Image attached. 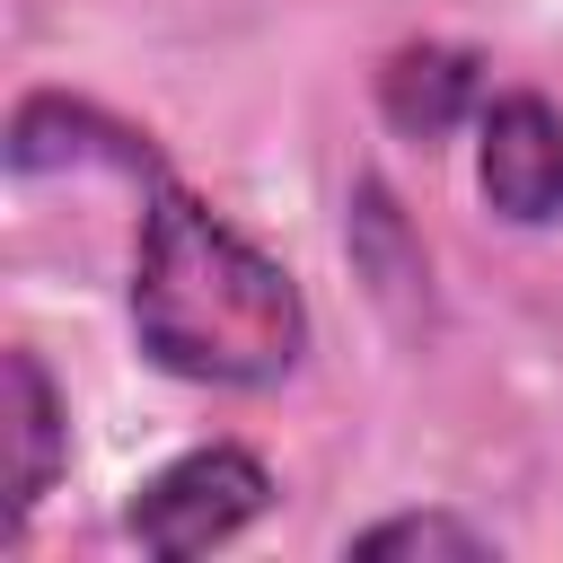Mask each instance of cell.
<instances>
[{
  "mask_svg": "<svg viewBox=\"0 0 563 563\" xmlns=\"http://www.w3.org/2000/svg\"><path fill=\"white\" fill-rule=\"evenodd\" d=\"M132 334L167 378L273 387L308 352V299L246 229L150 176V211L132 238Z\"/></svg>",
  "mask_w": 563,
  "mask_h": 563,
  "instance_id": "obj_1",
  "label": "cell"
},
{
  "mask_svg": "<svg viewBox=\"0 0 563 563\" xmlns=\"http://www.w3.org/2000/svg\"><path fill=\"white\" fill-rule=\"evenodd\" d=\"M264 501H273L264 457H255V449H238V440H211V449L167 457V466L132 493L123 528H132V545H150V554L185 563V554H211V545L246 537V528L264 519Z\"/></svg>",
  "mask_w": 563,
  "mask_h": 563,
  "instance_id": "obj_2",
  "label": "cell"
},
{
  "mask_svg": "<svg viewBox=\"0 0 563 563\" xmlns=\"http://www.w3.org/2000/svg\"><path fill=\"white\" fill-rule=\"evenodd\" d=\"M475 185L519 229L563 220V114L537 88H510L475 114Z\"/></svg>",
  "mask_w": 563,
  "mask_h": 563,
  "instance_id": "obj_3",
  "label": "cell"
},
{
  "mask_svg": "<svg viewBox=\"0 0 563 563\" xmlns=\"http://www.w3.org/2000/svg\"><path fill=\"white\" fill-rule=\"evenodd\" d=\"M378 114L405 141H449L466 114H484V62L457 44H405L378 70Z\"/></svg>",
  "mask_w": 563,
  "mask_h": 563,
  "instance_id": "obj_4",
  "label": "cell"
},
{
  "mask_svg": "<svg viewBox=\"0 0 563 563\" xmlns=\"http://www.w3.org/2000/svg\"><path fill=\"white\" fill-rule=\"evenodd\" d=\"M62 449H70V422H62V396L44 378L35 352H9V537L35 519V501L53 493L62 475Z\"/></svg>",
  "mask_w": 563,
  "mask_h": 563,
  "instance_id": "obj_5",
  "label": "cell"
},
{
  "mask_svg": "<svg viewBox=\"0 0 563 563\" xmlns=\"http://www.w3.org/2000/svg\"><path fill=\"white\" fill-rule=\"evenodd\" d=\"M352 554H361V563H396V554L484 563V554H493V537H484V528H466V519H449V510H405V519H378V528H361V537H352Z\"/></svg>",
  "mask_w": 563,
  "mask_h": 563,
  "instance_id": "obj_6",
  "label": "cell"
}]
</instances>
